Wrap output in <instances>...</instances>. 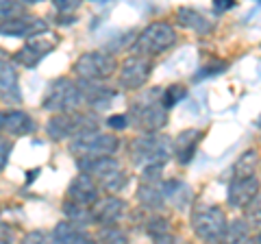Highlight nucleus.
Segmentation results:
<instances>
[{
	"mask_svg": "<svg viewBox=\"0 0 261 244\" xmlns=\"http://www.w3.org/2000/svg\"><path fill=\"white\" fill-rule=\"evenodd\" d=\"M159 94V87H150L148 92H142L137 99L130 101L126 113L130 127H135L142 133H154L168 125V109L161 105Z\"/></svg>",
	"mask_w": 261,
	"mask_h": 244,
	"instance_id": "f257e3e1",
	"label": "nucleus"
},
{
	"mask_svg": "<svg viewBox=\"0 0 261 244\" xmlns=\"http://www.w3.org/2000/svg\"><path fill=\"white\" fill-rule=\"evenodd\" d=\"M128 159L137 170L166 166L172 159V140L168 135H161V131L142 133L130 140Z\"/></svg>",
	"mask_w": 261,
	"mask_h": 244,
	"instance_id": "f03ea898",
	"label": "nucleus"
},
{
	"mask_svg": "<svg viewBox=\"0 0 261 244\" xmlns=\"http://www.w3.org/2000/svg\"><path fill=\"white\" fill-rule=\"evenodd\" d=\"M176 42H178V33L174 24L168 20H154L148 27L142 29V33H137L135 42L130 44V53L157 59V57L166 55L168 51H172Z\"/></svg>",
	"mask_w": 261,
	"mask_h": 244,
	"instance_id": "7ed1b4c3",
	"label": "nucleus"
},
{
	"mask_svg": "<svg viewBox=\"0 0 261 244\" xmlns=\"http://www.w3.org/2000/svg\"><path fill=\"white\" fill-rule=\"evenodd\" d=\"M79 170L92 175L96 179V183L100 185L102 192H111L118 194L120 190L126 188L128 183V175L122 161L116 155H102V157H94V159H76Z\"/></svg>",
	"mask_w": 261,
	"mask_h": 244,
	"instance_id": "20e7f679",
	"label": "nucleus"
},
{
	"mask_svg": "<svg viewBox=\"0 0 261 244\" xmlns=\"http://www.w3.org/2000/svg\"><path fill=\"white\" fill-rule=\"evenodd\" d=\"M192 231L202 242H224L228 218L222 207L209 205V203H198L190 211Z\"/></svg>",
	"mask_w": 261,
	"mask_h": 244,
	"instance_id": "39448f33",
	"label": "nucleus"
},
{
	"mask_svg": "<svg viewBox=\"0 0 261 244\" xmlns=\"http://www.w3.org/2000/svg\"><path fill=\"white\" fill-rule=\"evenodd\" d=\"M98 129V116L96 111H63V113H53V118L46 122V133L50 140L61 142V140H72L79 133L92 131Z\"/></svg>",
	"mask_w": 261,
	"mask_h": 244,
	"instance_id": "423d86ee",
	"label": "nucleus"
},
{
	"mask_svg": "<svg viewBox=\"0 0 261 244\" xmlns=\"http://www.w3.org/2000/svg\"><path fill=\"white\" fill-rule=\"evenodd\" d=\"M68 151L76 159H94L102 155H116L120 151V137L116 133H105L100 129L79 133L72 137L68 144Z\"/></svg>",
	"mask_w": 261,
	"mask_h": 244,
	"instance_id": "0eeeda50",
	"label": "nucleus"
},
{
	"mask_svg": "<svg viewBox=\"0 0 261 244\" xmlns=\"http://www.w3.org/2000/svg\"><path fill=\"white\" fill-rule=\"evenodd\" d=\"M81 105H85L83 101V89H81L79 81H72L68 77L55 79L48 85L42 107L50 113H63V111H76L81 109Z\"/></svg>",
	"mask_w": 261,
	"mask_h": 244,
	"instance_id": "6e6552de",
	"label": "nucleus"
},
{
	"mask_svg": "<svg viewBox=\"0 0 261 244\" xmlns=\"http://www.w3.org/2000/svg\"><path fill=\"white\" fill-rule=\"evenodd\" d=\"M154 70V59L130 53L118 63V87L126 92H140L148 85Z\"/></svg>",
	"mask_w": 261,
	"mask_h": 244,
	"instance_id": "1a4fd4ad",
	"label": "nucleus"
},
{
	"mask_svg": "<svg viewBox=\"0 0 261 244\" xmlns=\"http://www.w3.org/2000/svg\"><path fill=\"white\" fill-rule=\"evenodd\" d=\"M118 70V59L107 51H87L74 61L79 81H107Z\"/></svg>",
	"mask_w": 261,
	"mask_h": 244,
	"instance_id": "9d476101",
	"label": "nucleus"
},
{
	"mask_svg": "<svg viewBox=\"0 0 261 244\" xmlns=\"http://www.w3.org/2000/svg\"><path fill=\"white\" fill-rule=\"evenodd\" d=\"M126 216V201L118 194L105 192L92 205V221L98 225H120Z\"/></svg>",
	"mask_w": 261,
	"mask_h": 244,
	"instance_id": "9b49d317",
	"label": "nucleus"
},
{
	"mask_svg": "<svg viewBox=\"0 0 261 244\" xmlns=\"http://www.w3.org/2000/svg\"><path fill=\"white\" fill-rule=\"evenodd\" d=\"M261 190V181L257 175H248V177H233L226 190V203L233 209H244L259 194Z\"/></svg>",
	"mask_w": 261,
	"mask_h": 244,
	"instance_id": "f8f14e48",
	"label": "nucleus"
},
{
	"mask_svg": "<svg viewBox=\"0 0 261 244\" xmlns=\"http://www.w3.org/2000/svg\"><path fill=\"white\" fill-rule=\"evenodd\" d=\"M174 18L178 27L183 31H190L194 35H211L216 29V22L207 13L196 9V7H178L174 11Z\"/></svg>",
	"mask_w": 261,
	"mask_h": 244,
	"instance_id": "ddd939ff",
	"label": "nucleus"
},
{
	"mask_svg": "<svg viewBox=\"0 0 261 244\" xmlns=\"http://www.w3.org/2000/svg\"><path fill=\"white\" fill-rule=\"evenodd\" d=\"M100 194H102V190H100V185L96 183V179L92 175L83 173V170H81L68 185V201L81 203V205H87V207H92Z\"/></svg>",
	"mask_w": 261,
	"mask_h": 244,
	"instance_id": "4468645a",
	"label": "nucleus"
},
{
	"mask_svg": "<svg viewBox=\"0 0 261 244\" xmlns=\"http://www.w3.org/2000/svg\"><path fill=\"white\" fill-rule=\"evenodd\" d=\"M53 48H55V39H44V35H35L31 42H27V46H22L20 51L13 55V61L33 70L39 66V61H42Z\"/></svg>",
	"mask_w": 261,
	"mask_h": 244,
	"instance_id": "2eb2a0df",
	"label": "nucleus"
},
{
	"mask_svg": "<svg viewBox=\"0 0 261 244\" xmlns=\"http://www.w3.org/2000/svg\"><path fill=\"white\" fill-rule=\"evenodd\" d=\"M83 89V101L92 111H105L118 96V92L109 85H102L105 81H79Z\"/></svg>",
	"mask_w": 261,
	"mask_h": 244,
	"instance_id": "dca6fc26",
	"label": "nucleus"
},
{
	"mask_svg": "<svg viewBox=\"0 0 261 244\" xmlns=\"http://www.w3.org/2000/svg\"><path fill=\"white\" fill-rule=\"evenodd\" d=\"M33 131H35V120L27 111L22 109L0 111V133L11 135V137H22V135H31Z\"/></svg>",
	"mask_w": 261,
	"mask_h": 244,
	"instance_id": "f3484780",
	"label": "nucleus"
},
{
	"mask_svg": "<svg viewBox=\"0 0 261 244\" xmlns=\"http://www.w3.org/2000/svg\"><path fill=\"white\" fill-rule=\"evenodd\" d=\"M20 101H22V92H20L18 70H15L13 61L0 59V103L13 105Z\"/></svg>",
	"mask_w": 261,
	"mask_h": 244,
	"instance_id": "a211bd4d",
	"label": "nucleus"
},
{
	"mask_svg": "<svg viewBox=\"0 0 261 244\" xmlns=\"http://www.w3.org/2000/svg\"><path fill=\"white\" fill-rule=\"evenodd\" d=\"M202 140V131L198 129H185V131L178 133L172 140V155L178 159V164H190L194 159L196 151H198V144Z\"/></svg>",
	"mask_w": 261,
	"mask_h": 244,
	"instance_id": "6ab92c4d",
	"label": "nucleus"
},
{
	"mask_svg": "<svg viewBox=\"0 0 261 244\" xmlns=\"http://www.w3.org/2000/svg\"><path fill=\"white\" fill-rule=\"evenodd\" d=\"M50 240L63 242V244H87L94 240V235L87 231V225H81L74 221H63L53 229Z\"/></svg>",
	"mask_w": 261,
	"mask_h": 244,
	"instance_id": "aec40b11",
	"label": "nucleus"
},
{
	"mask_svg": "<svg viewBox=\"0 0 261 244\" xmlns=\"http://www.w3.org/2000/svg\"><path fill=\"white\" fill-rule=\"evenodd\" d=\"M161 190H163V197H166V203H170L172 207H176V209L192 207L194 192L181 179H168V181L161 179Z\"/></svg>",
	"mask_w": 261,
	"mask_h": 244,
	"instance_id": "412c9836",
	"label": "nucleus"
},
{
	"mask_svg": "<svg viewBox=\"0 0 261 244\" xmlns=\"http://www.w3.org/2000/svg\"><path fill=\"white\" fill-rule=\"evenodd\" d=\"M144 225H146L144 227L146 235L154 242H174L176 240L172 227H170V221L161 211H148V218H146Z\"/></svg>",
	"mask_w": 261,
	"mask_h": 244,
	"instance_id": "4be33fe9",
	"label": "nucleus"
},
{
	"mask_svg": "<svg viewBox=\"0 0 261 244\" xmlns=\"http://www.w3.org/2000/svg\"><path fill=\"white\" fill-rule=\"evenodd\" d=\"M135 197H137V203L146 211H161L166 207V197H163V190H161V181L159 183L142 181Z\"/></svg>",
	"mask_w": 261,
	"mask_h": 244,
	"instance_id": "5701e85b",
	"label": "nucleus"
},
{
	"mask_svg": "<svg viewBox=\"0 0 261 244\" xmlns=\"http://www.w3.org/2000/svg\"><path fill=\"white\" fill-rule=\"evenodd\" d=\"M259 151L255 149H248L244 151L242 155L238 157V161L233 164V177H248V175H255L257 168H259Z\"/></svg>",
	"mask_w": 261,
	"mask_h": 244,
	"instance_id": "b1692460",
	"label": "nucleus"
},
{
	"mask_svg": "<svg viewBox=\"0 0 261 244\" xmlns=\"http://www.w3.org/2000/svg\"><path fill=\"white\" fill-rule=\"evenodd\" d=\"M24 15H29V11L22 0H0V29Z\"/></svg>",
	"mask_w": 261,
	"mask_h": 244,
	"instance_id": "393cba45",
	"label": "nucleus"
},
{
	"mask_svg": "<svg viewBox=\"0 0 261 244\" xmlns=\"http://www.w3.org/2000/svg\"><path fill=\"white\" fill-rule=\"evenodd\" d=\"M250 235H252L250 227L242 216V218H235V221H228L226 233H224V242H248Z\"/></svg>",
	"mask_w": 261,
	"mask_h": 244,
	"instance_id": "a878e982",
	"label": "nucleus"
},
{
	"mask_svg": "<svg viewBox=\"0 0 261 244\" xmlns=\"http://www.w3.org/2000/svg\"><path fill=\"white\" fill-rule=\"evenodd\" d=\"M63 214H65L68 221H74V223H81V225L94 223L92 221V207L81 205V203H74V201H65L63 203Z\"/></svg>",
	"mask_w": 261,
	"mask_h": 244,
	"instance_id": "bb28decb",
	"label": "nucleus"
},
{
	"mask_svg": "<svg viewBox=\"0 0 261 244\" xmlns=\"http://www.w3.org/2000/svg\"><path fill=\"white\" fill-rule=\"evenodd\" d=\"M242 211H244V221L248 223L250 231L252 233H259L261 231V192Z\"/></svg>",
	"mask_w": 261,
	"mask_h": 244,
	"instance_id": "cd10ccee",
	"label": "nucleus"
},
{
	"mask_svg": "<svg viewBox=\"0 0 261 244\" xmlns=\"http://www.w3.org/2000/svg\"><path fill=\"white\" fill-rule=\"evenodd\" d=\"M185 94H187L185 85H181V83H172V85H168L166 89H161L159 99H161V105H163V107H166V109H172L174 105H178V103L185 99Z\"/></svg>",
	"mask_w": 261,
	"mask_h": 244,
	"instance_id": "c85d7f7f",
	"label": "nucleus"
},
{
	"mask_svg": "<svg viewBox=\"0 0 261 244\" xmlns=\"http://www.w3.org/2000/svg\"><path fill=\"white\" fill-rule=\"evenodd\" d=\"M96 238L100 242H120L122 244L128 240V235H126V231L120 229V225H102L100 229H98Z\"/></svg>",
	"mask_w": 261,
	"mask_h": 244,
	"instance_id": "c756f323",
	"label": "nucleus"
},
{
	"mask_svg": "<svg viewBox=\"0 0 261 244\" xmlns=\"http://www.w3.org/2000/svg\"><path fill=\"white\" fill-rule=\"evenodd\" d=\"M107 127L113 129V131H124V129H128V118L126 113H113V116L107 118Z\"/></svg>",
	"mask_w": 261,
	"mask_h": 244,
	"instance_id": "7c9ffc66",
	"label": "nucleus"
},
{
	"mask_svg": "<svg viewBox=\"0 0 261 244\" xmlns=\"http://www.w3.org/2000/svg\"><path fill=\"white\" fill-rule=\"evenodd\" d=\"M224 70H226V61H214V63H209V66H205L202 70H198L196 79H205V77L218 75V72H224Z\"/></svg>",
	"mask_w": 261,
	"mask_h": 244,
	"instance_id": "2f4dec72",
	"label": "nucleus"
},
{
	"mask_svg": "<svg viewBox=\"0 0 261 244\" xmlns=\"http://www.w3.org/2000/svg\"><path fill=\"white\" fill-rule=\"evenodd\" d=\"M50 3L55 5L57 11H61V13H72V11H74L76 7L81 5V0H50Z\"/></svg>",
	"mask_w": 261,
	"mask_h": 244,
	"instance_id": "473e14b6",
	"label": "nucleus"
},
{
	"mask_svg": "<svg viewBox=\"0 0 261 244\" xmlns=\"http://www.w3.org/2000/svg\"><path fill=\"white\" fill-rule=\"evenodd\" d=\"M9 153H11V144L5 142V140H0V170L5 168L7 159H9Z\"/></svg>",
	"mask_w": 261,
	"mask_h": 244,
	"instance_id": "72a5a7b5",
	"label": "nucleus"
},
{
	"mask_svg": "<svg viewBox=\"0 0 261 244\" xmlns=\"http://www.w3.org/2000/svg\"><path fill=\"white\" fill-rule=\"evenodd\" d=\"M235 7V0H214V9L218 13H224L228 9H233Z\"/></svg>",
	"mask_w": 261,
	"mask_h": 244,
	"instance_id": "f704fd0d",
	"label": "nucleus"
},
{
	"mask_svg": "<svg viewBox=\"0 0 261 244\" xmlns=\"http://www.w3.org/2000/svg\"><path fill=\"white\" fill-rule=\"evenodd\" d=\"M9 238H11V229L5 225H0V242H7Z\"/></svg>",
	"mask_w": 261,
	"mask_h": 244,
	"instance_id": "c9c22d12",
	"label": "nucleus"
},
{
	"mask_svg": "<svg viewBox=\"0 0 261 244\" xmlns=\"http://www.w3.org/2000/svg\"><path fill=\"white\" fill-rule=\"evenodd\" d=\"M24 5H35V3H42V0H22Z\"/></svg>",
	"mask_w": 261,
	"mask_h": 244,
	"instance_id": "e433bc0d",
	"label": "nucleus"
},
{
	"mask_svg": "<svg viewBox=\"0 0 261 244\" xmlns=\"http://www.w3.org/2000/svg\"><path fill=\"white\" fill-rule=\"evenodd\" d=\"M94 3H105V0H94Z\"/></svg>",
	"mask_w": 261,
	"mask_h": 244,
	"instance_id": "4c0bfd02",
	"label": "nucleus"
},
{
	"mask_svg": "<svg viewBox=\"0 0 261 244\" xmlns=\"http://www.w3.org/2000/svg\"><path fill=\"white\" fill-rule=\"evenodd\" d=\"M259 127H261V122H259Z\"/></svg>",
	"mask_w": 261,
	"mask_h": 244,
	"instance_id": "58836bf2",
	"label": "nucleus"
}]
</instances>
